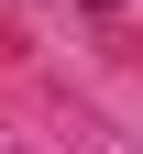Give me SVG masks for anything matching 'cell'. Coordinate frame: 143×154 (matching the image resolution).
I'll use <instances>...</instances> for the list:
<instances>
[{"label":"cell","instance_id":"cell-1","mask_svg":"<svg viewBox=\"0 0 143 154\" xmlns=\"http://www.w3.org/2000/svg\"><path fill=\"white\" fill-rule=\"evenodd\" d=\"M88 11H121V0H88Z\"/></svg>","mask_w":143,"mask_h":154}]
</instances>
